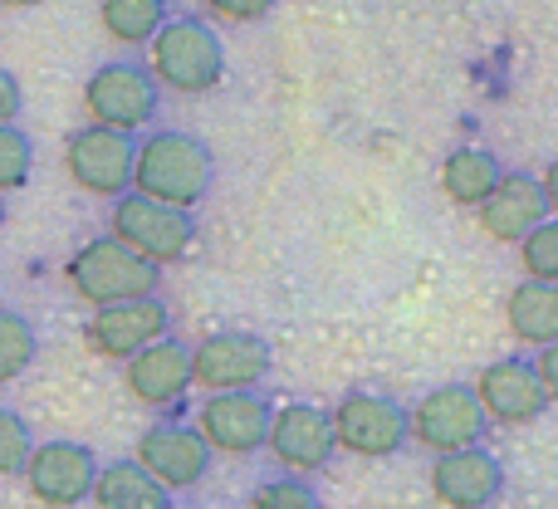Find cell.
Here are the masks:
<instances>
[{
  "label": "cell",
  "instance_id": "3",
  "mask_svg": "<svg viewBox=\"0 0 558 509\" xmlns=\"http://www.w3.org/2000/svg\"><path fill=\"white\" fill-rule=\"evenodd\" d=\"M64 279L84 304L94 308H113V304H133V299H153L162 284V269L147 265L143 255H133L128 245H118L113 235L78 245L64 265Z\"/></svg>",
  "mask_w": 558,
  "mask_h": 509
},
{
  "label": "cell",
  "instance_id": "14",
  "mask_svg": "<svg viewBox=\"0 0 558 509\" xmlns=\"http://www.w3.org/2000/svg\"><path fill=\"white\" fill-rule=\"evenodd\" d=\"M167 334H172V314H167V304L157 294L133 299V304L94 308V318L84 324V343L98 357H113V363H128V357H137Z\"/></svg>",
  "mask_w": 558,
  "mask_h": 509
},
{
  "label": "cell",
  "instance_id": "24",
  "mask_svg": "<svg viewBox=\"0 0 558 509\" xmlns=\"http://www.w3.org/2000/svg\"><path fill=\"white\" fill-rule=\"evenodd\" d=\"M29 172H35V143H29V133L20 123L0 128V196L20 192L29 182Z\"/></svg>",
  "mask_w": 558,
  "mask_h": 509
},
{
  "label": "cell",
  "instance_id": "20",
  "mask_svg": "<svg viewBox=\"0 0 558 509\" xmlns=\"http://www.w3.org/2000/svg\"><path fill=\"white\" fill-rule=\"evenodd\" d=\"M505 324L530 348L558 343V284H534V279L514 284L505 299Z\"/></svg>",
  "mask_w": 558,
  "mask_h": 509
},
{
  "label": "cell",
  "instance_id": "13",
  "mask_svg": "<svg viewBox=\"0 0 558 509\" xmlns=\"http://www.w3.org/2000/svg\"><path fill=\"white\" fill-rule=\"evenodd\" d=\"M133 461L143 465L167 495L196 490V485L206 481V471H211V451H206V441L196 436V426H182V422L147 426V432L137 436Z\"/></svg>",
  "mask_w": 558,
  "mask_h": 509
},
{
  "label": "cell",
  "instance_id": "7",
  "mask_svg": "<svg viewBox=\"0 0 558 509\" xmlns=\"http://www.w3.org/2000/svg\"><path fill=\"white\" fill-rule=\"evenodd\" d=\"M108 235L118 245H128L133 255H143L147 265H172V259L186 255L192 245V216L172 211V206H157L137 192H123L113 202V216H108Z\"/></svg>",
  "mask_w": 558,
  "mask_h": 509
},
{
  "label": "cell",
  "instance_id": "26",
  "mask_svg": "<svg viewBox=\"0 0 558 509\" xmlns=\"http://www.w3.org/2000/svg\"><path fill=\"white\" fill-rule=\"evenodd\" d=\"M35 451V432L15 407H0V481L10 475H25V461Z\"/></svg>",
  "mask_w": 558,
  "mask_h": 509
},
{
  "label": "cell",
  "instance_id": "15",
  "mask_svg": "<svg viewBox=\"0 0 558 509\" xmlns=\"http://www.w3.org/2000/svg\"><path fill=\"white\" fill-rule=\"evenodd\" d=\"M475 402H481L485 422H500V426H530L544 416V387L534 377L530 357H495L481 377H475Z\"/></svg>",
  "mask_w": 558,
  "mask_h": 509
},
{
  "label": "cell",
  "instance_id": "9",
  "mask_svg": "<svg viewBox=\"0 0 558 509\" xmlns=\"http://www.w3.org/2000/svg\"><path fill=\"white\" fill-rule=\"evenodd\" d=\"M133 153H137L133 137L88 123L64 137V172L78 192L118 202L128 192V182H133Z\"/></svg>",
  "mask_w": 558,
  "mask_h": 509
},
{
  "label": "cell",
  "instance_id": "16",
  "mask_svg": "<svg viewBox=\"0 0 558 509\" xmlns=\"http://www.w3.org/2000/svg\"><path fill=\"white\" fill-rule=\"evenodd\" d=\"M500 490H505V465L485 446L432 461V495L446 509H490L500 500Z\"/></svg>",
  "mask_w": 558,
  "mask_h": 509
},
{
  "label": "cell",
  "instance_id": "4",
  "mask_svg": "<svg viewBox=\"0 0 558 509\" xmlns=\"http://www.w3.org/2000/svg\"><path fill=\"white\" fill-rule=\"evenodd\" d=\"M157 104H162V88H157L153 74H147L143 64H133V59L98 64L94 74L84 78L88 123L108 128V133L133 137L137 128H147L157 118Z\"/></svg>",
  "mask_w": 558,
  "mask_h": 509
},
{
  "label": "cell",
  "instance_id": "27",
  "mask_svg": "<svg viewBox=\"0 0 558 509\" xmlns=\"http://www.w3.org/2000/svg\"><path fill=\"white\" fill-rule=\"evenodd\" d=\"M245 509H324L318 490L299 475H279V481H265L251 490V505Z\"/></svg>",
  "mask_w": 558,
  "mask_h": 509
},
{
  "label": "cell",
  "instance_id": "11",
  "mask_svg": "<svg viewBox=\"0 0 558 509\" xmlns=\"http://www.w3.org/2000/svg\"><path fill=\"white\" fill-rule=\"evenodd\" d=\"M265 451L284 465L289 475H314L333 461V426H328V412L314 402H284L270 412V432H265Z\"/></svg>",
  "mask_w": 558,
  "mask_h": 509
},
{
  "label": "cell",
  "instance_id": "5",
  "mask_svg": "<svg viewBox=\"0 0 558 509\" xmlns=\"http://www.w3.org/2000/svg\"><path fill=\"white\" fill-rule=\"evenodd\" d=\"M328 426H333L338 451L363 456V461H387V456H397L412 441V432H407V407L383 392H348L343 402L328 412Z\"/></svg>",
  "mask_w": 558,
  "mask_h": 509
},
{
  "label": "cell",
  "instance_id": "22",
  "mask_svg": "<svg viewBox=\"0 0 558 509\" xmlns=\"http://www.w3.org/2000/svg\"><path fill=\"white\" fill-rule=\"evenodd\" d=\"M167 0H98V25L113 45H153V35L167 25Z\"/></svg>",
  "mask_w": 558,
  "mask_h": 509
},
{
  "label": "cell",
  "instance_id": "1",
  "mask_svg": "<svg viewBox=\"0 0 558 509\" xmlns=\"http://www.w3.org/2000/svg\"><path fill=\"white\" fill-rule=\"evenodd\" d=\"M211 177H216V162L202 137L162 128V133L137 143L128 192L147 196V202H157V206H172V211H192V206L211 192Z\"/></svg>",
  "mask_w": 558,
  "mask_h": 509
},
{
  "label": "cell",
  "instance_id": "19",
  "mask_svg": "<svg viewBox=\"0 0 558 509\" xmlns=\"http://www.w3.org/2000/svg\"><path fill=\"white\" fill-rule=\"evenodd\" d=\"M88 500H94V509H172V495H167L137 461L98 465Z\"/></svg>",
  "mask_w": 558,
  "mask_h": 509
},
{
  "label": "cell",
  "instance_id": "17",
  "mask_svg": "<svg viewBox=\"0 0 558 509\" xmlns=\"http://www.w3.org/2000/svg\"><path fill=\"white\" fill-rule=\"evenodd\" d=\"M123 383L143 407H177L192 387V348L172 334L157 338L153 348L123 363Z\"/></svg>",
  "mask_w": 558,
  "mask_h": 509
},
{
  "label": "cell",
  "instance_id": "33",
  "mask_svg": "<svg viewBox=\"0 0 558 509\" xmlns=\"http://www.w3.org/2000/svg\"><path fill=\"white\" fill-rule=\"evenodd\" d=\"M0 231H5V196H0Z\"/></svg>",
  "mask_w": 558,
  "mask_h": 509
},
{
  "label": "cell",
  "instance_id": "25",
  "mask_svg": "<svg viewBox=\"0 0 558 509\" xmlns=\"http://www.w3.org/2000/svg\"><path fill=\"white\" fill-rule=\"evenodd\" d=\"M520 265H524V279H534V284H558V221H544L524 235Z\"/></svg>",
  "mask_w": 558,
  "mask_h": 509
},
{
  "label": "cell",
  "instance_id": "12",
  "mask_svg": "<svg viewBox=\"0 0 558 509\" xmlns=\"http://www.w3.org/2000/svg\"><path fill=\"white\" fill-rule=\"evenodd\" d=\"M270 412L260 392H216L196 407V436L211 456H255L270 432Z\"/></svg>",
  "mask_w": 558,
  "mask_h": 509
},
{
  "label": "cell",
  "instance_id": "6",
  "mask_svg": "<svg viewBox=\"0 0 558 509\" xmlns=\"http://www.w3.org/2000/svg\"><path fill=\"white\" fill-rule=\"evenodd\" d=\"M485 412L475 402V392L465 383H446L432 387L422 402L407 412V432H412L416 446H426L432 456H456L471 451V446L485 441Z\"/></svg>",
  "mask_w": 558,
  "mask_h": 509
},
{
  "label": "cell",
  "instance_id": "8",
  "mask_svg": "<svg viewBox=\"0 0 558 509\" xmlns=\"http://www.w3.org/2000/svg\"><path fill=\"white\" fill-rule=\"evenodd\" d=\"M270 373V343L245 328H226L192 348V387L206 397L216 392H255Z\"/></svg>",
  "mask_w": 558,
  "mask_h": 509
},
{
  "label": "cell",
  "instance_id": "18",
  "mask_svg": "<svg viewBox=\"0 0 558 509\" xmlns=\"http://www.w3.org/2000/svg\"><path fill=\"white\" fill-rule=\"evenodd\" d=\"M475 211H481V231L500 245H520L534 226L549 221L539 196V177H524V172H505Z\"/></svg>",
  "mask_w": 558,
  "mask_h": 509
},
{
  "label": "cell",
  "instance_id": "30",
  "mask_svg": "<svg viewBox=\"0 0 558 509\" xmlns=\"http://www.w3.org/2000/svg\"><path fill=\"white\" fill-rule=\"evenodd\" d=\"M534 377H539V387H544V402H558V343L539 348V357H534Z\"/></svg>",
  "mask_w": 558,
  "mask_h": 509
},
{
  "label": "cell",
  "instance_id": "31",
  "mask_svg": "<svg viewBox=\"0 0 558 509\" xmlns=\"http://www.w3.org/2000/svg\"><path fill=\"white\" fill-rule=\"evenodd\" d=\"M539 196H544V211L558 216V157L549 167H544V177H539Z\"/></svg>",
  "mask_w": 558,
  "mask_h": 509
},
{
  "label": "cell",
  "instance_id": "2",
  "mask_svg": "<svg viewBox=\"0 0 558 509\" xmlns=\"http://www.w3.org/2000/svg\"><path fill=\"white\" fill-rule=\"evenodd\" d=\"M147 74L157 88L172 94H211L226 78V45L206 20H167L147 45Z\"/></svg>",
  "mask_w": 558,
  "mask_h": 509
},
{
  "label": "cell",
  "instance_id": "32",
  "mask_svg": "<svg viewBox=\"0 0 558 509\" xmlns=\"http://www.w3.org/2000/svg\"><path fill=\"white\" fill-rule=\"evenodd\" d=\"M5 10H29V5H39V0H0Z\"/></svg>",
  "mask_w": 558,
  "mask_h": 509
},
{
  "label": "cell",
  "instance_id": "29",
  "mask_svg": "<svg viewBox=\"0 0 558 509\" xmlns=\"http://www.w3.org/2000/svg\"><path fill=\"white\" fill-rule=\"evenodd\" d=\"M20 108H25V88H20V78L0 64V128L20 123Z\"/></svg>",
  "mask_w": 558,
  "mask_h": 509
},
{
  "label": "cell",
  "instance_id": "28",
  "mask_svg": "<svg viewBox=\"0 0 558 509\" xmlns=\"http://www.w3.org/2000/svg\"><path fill=\"white\" fill-rule=\"evenodd\" d=\"M206 10L216 20H231V25H255L275 10V0H206Z\"/></svg>",
  "mask_w": 558,
  "mask_h": 509
},
{
  "label": "cell",
  "instance_id": "23",
  "mask_svg": "<svg viewBox=\"0 0 558 509\" xmlns=\"http://www.w3.org/2000/svg\"><path fill=\"white\" fill-rule=\"evenodd\" d=\"M39 357V334L20 308H0V387L25 377Z\"/></svg>",
  "mask_w": 558,
  "mask_h": 509
},
{
  "label": "cell",
  "instance_id": "10",
  "mask_svg": "<svg viewBox=\"0 0 558 509\" xmlns=\"http://www.w3.org/2000/svg\"><path fill=\"white\" fill-rule=\"evenodd\" d=\"M94 475H98V456L88 451L84 441H35L25 461V485L45 509H78L94 490Z\"/></svg>",
  "mask_w": 558,
  "mask_h": 509
},
{
  "label": "cell",
  "instance_id": "21",
  "mask_svg": "<svg viewBox=\"0 0 558 509\" xmlns=\"http://www.w3.org/2000/svg\"><path fill=\"white\" fill-rule=\"evenodd\" d=\"M500 177H505V167L495 153H485V147H456L441 162V192L451 196L456 206H471L475 211V206L495 192Z\"/></svg>",
  "mask_w": 558,
  "mask_h": 509
}]
</instances>
